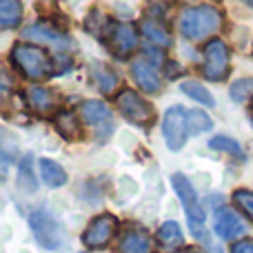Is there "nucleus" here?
Segmentation results:
<instances>
[{"instance_id": "obj_15", "label": "nucleus", "mask_w": 253, "mask_h": 253, "mask_svg": "<svg viewBox=\"0 0 253 253\" xmlns=\"http://www.w3.org/2000/svg\"><path fill=\"white\" fill-rule=\"evenodd\" d=\"M25 96H27V102H29V107L34 111H38V114H51V111L58 107V98L53 96L49 89L29 87Z\"/></svg>"}, {"instance_id": "obj_6", "label": "nucleus", "mask_w": 253, "mask_h": 253, "mask_svg": "<svg viewBox=\"0 0 253 253\" xmlns=\"http://www.w3.org/2000/svg\"><path fill=\"white\" fill-rule=\"evenodd\" d=\"M29 224H31V231H34L36 240H38V245L42 247V249L53 251L62 245V240H65L60 224H58L47 211H42V209L34 211L29 218Z\"/></svg>"}, {"instance_id": "obj_21", "label": "nucleus", "mask_w": 253, "mask_h": 253, "mask_svg": "<svg viewBox=\"0 0 253 253\" xmlns=\"http://www.w3.org/2000/svg\"><path fill=\"white\" fill-rule=\"evenodd\" d=\"M18 156V138L9 129L0 126V158L11 162Z\"/></svg>"}, {"instance_id": "obj_12", "label": "nucleus", "mask_w": 253, "mask_h": 253, "mask_svg": "<svg viewBox=\"0 0 253 253\" xmlns=\"http://www.w3.org/2000/svg\"><path fill=\"white\" fill-rule=\"evenodd\" d=\"M131 74H133L135 83L142 91L156 93L160 89V76H158V69L147 60H135L133 67H131Z\"/></svg>"}, {"instance_id": "obj_13", "label": "nucleus", "mask_w": 253, "mask_h": 253, "mask_svg": "<svg viewBox=\"0 0 253 253\" xmlns=\"http://www.w3.org/2000/svg\"><path fill=\"white\" fill-rule=\"evenodd\" d=\"M120 251L123 253H151L153 242L144 229H129L125 231L123 240H120Z\"/></svg>"}, {"instance_id": "obj_27", "label": "nucleus", "mask_w": 253, "mask_h": 253, "mask_svg": "<svg viewBox=\"0 0 253 253\" xmlns=\"http://www.w3.org/2000/svg\"><path fill=\"white\" fill-rule=\"evenodd\" d=\"M233 202L236 207L247 215V218L253 222V191H247V189H238L233 193Z\"/></svg>"}, {"instance_id": "obj_20", "label": "nucleus", "mask_w": 253, "mask_h": 253, "mask_svg": "<svg viewBox=\"0 0 253 253\" xmlns=\"http://www.w3.org/2000/svg\"><path fill=\"white\" fill-rule=\"evenodd\" d=\"M180 89H182V93H187L189 98H193V100L200 102V105H205V107H213L215 105V100H213V96L209 93V89L202 87V84L196 83V80H187V83H182L180 84Z\"/></svg>"}, {"instance_id": "obj_28", "label": "nucleus", "mask_w": 253, "mask_h": 253, "mask_svg": "<svg viewBox=\"0 0 253 253\" xmlns=\"http://www.w3.org/2000/svg\"><path fill=\"white\" fill-rule=\"evenodd\" d=\"M251 96H253V80H249V78L238 80L231 87V98L236 102H245V100H249Z\"/></svg>"}, {"instance_id": "obj_22", "label": "nucleus", "mask_w": 253, "mask_h": 253, "mask_svg": "<svg viewBox=\"0 0 253 253\" xmlns=\"http://www.w3.org/2000/svg\"><path fill=\"white\" fill-rule=\"evenodd\" d=\"M158 240L165 247H180L182 245V231H180L178 222H165L158 231Z\"/></svg>"}, {"instance_id": "obj_8", "label": "nucleus", "mask_w": 253, "mask_h": 253, "mask_svg": "<svg viewBox=\"0 0 253 253\" xmlns=\"http://www.w3.org/2000/svg\"><path fill=\"white\" fill-rule=\"evenodd\" d=\"M116 229H118V220L114 215L105 213L91 220V224L87 227V231L83 233V242L87 249H102L109 245V240L114 238Z\"/></svg>"}, {"instance_id": "obj_19", "label": "nucleus", "mask_w": 253, "mask_h": 253, "mask_svg": "<svg viewBox=\"0 0 253 253\" xmlns=\"http://www.w3.org/2000/svg\"><path fill=\"white\" fill-rule=\"evenodd\" d=\"M18 189L22 193H34L38 189V182L34 178V169H31V156H25L20 162V169H18Z\"/></svg>"}, {"instance_id": "obj_1", "label": "nucleus", "mask_w": 253, "mask_h": 253, "mask_svg": "<svg viewBox=\"0 0 253 253\" xmlns=\"http://www.w3.org/2000/svg\"><path fill=\"white\" fill-rule=\"evenodd\" d=\"M222 27V13L211 4H200V7H189L180 16V34L191 42L205 40L213 36Z\"/></svg>"}, {"instance_id": "obj_11", "label": "nucleus", "mask_w": 253, "mask_h": 253, "mask_svg": "<svg viewBox=\"0 0 253 253\" xmlns=\"http://www.w3.org/2000/svg\"><path fill=\"white\" fill-rule=\"evenodd\" d=\"M109 42H111L114 53H118V56H126L129 51H133L135 49V42H138V31H135L133 25L120 22V25H116L114 29H111Z\"/></svg>"}, {"instance_id": "obj_17", "label": "nucleus", "mask_w": 253, "mask_h": 253, "mask_svg": "<svg viewBox=\"0 0 253 253\" xmlns=\"http://www.w3.org/2000/svg\"><path fill=\"white\" fill-rule=\"evenodd\" d=\"M40 175H42L44 184H49V187H53V189H58V187H62V184H67V173H65V169H62L58 162L47 160V158H42V160H40Z\"/></svg>"}, {"instance_id": "obj_5", "label": "nucleus", "mask_w": 253, "mask_h": 253, "mask_svg": "<svg viewBox=\"0 0 253 253\" xmlns=\"http://www.w3.org/2000/svg\"><path fill=\"white\" fill-rule=\"evenodd\" d=\"M116 105H118L120 114H123L126 120H131L133 125L147 126L156 120V111H153V107L149 105L140 93H135L133 89H125V91H120Z\"/></svg>"}, {"instance_id": "obj_14", "label": "nucleus", "mask_w": 253, "mask_h": 253, "mask_svg": "<svg viewBox=\"0 0 253 253\" xmlns=\"http://www.w3.org/2000/svg\"><path fill=\"white\" fill-rule=\"evenodd\" d=\"M53 125H56L58 133H60L65 140H71V142H78V140H83V135H84L83 123H78L76 114H71V111L58 114L56 118H53Z\"/></svg>"}, {"instance_id": "obj_4", "label": "nucleus", "mask_w": 253, "mask_h": 253, "mask_svg": "<svg viewBox=\"0 0 253 253\" xmlns=\"http://www.w3.org/2000/svg\"><path fill=\"white\" fill-rule=\"evenodd\" d=\"M162 133H165L167 147L171 151H178V149L184 147L189 138V111L182 109V107H171L167 109L165 120H162Z\"/></svg>"}, {"instance_id": "obj_31", "label": "nucleus", "mask_w": 253, "mask_h": 253, "mask_svg": "<svg viewBox=\"0 0 253 253\" xmlns=\"http://www.w3.org/2000/svg\"><path fill=\"white\" fill-rule=\"evenodd\" d=\"M242 2H247V4H249V7H253V0H242Z\"/></svg>"}, {"instance_id": "obj_25", "label": "nucleus", "mask_w": 253, "mask_h": 253, "mask_svg": "<svg viewBox=\"0 0 253 253\" xmlns=\"http://www.w3.org/2000/svg\"><path fill=\"white\" fill-rule=\"evenodd\" d=\"M93 80H96L98 89L105 93H109L116 87V76L105 65H93Z\"/></svg>"}, {"instance_id": "obj_23", "label": "nucleus", "mask_w": 253, "mask_h": 253, "mask_svg": "<svg viewBox=\"0 0 253 253\" xmlns=\"http://www.w3.org/2000/svg\"><path fill=\"white\" fill-rule=\"evenodd\" d=\"M209 147L213 149V151H224V153H231V156H236V158H245L242 147L236 142V140L227 138V135H215V138H211Z\"/></svg>"}, {"instance_id": "obj_24", "label": "nucleus", "mask_w": 253, "mask_h": 253, "mask_svg": "<svg viewBox=\"0 0 253 253\" xmlns=\"http://www.w3.org/2000/svg\"><path fill=\"white\" fill-rule=\"evenodd\" d=\"M25 38H29V40H42V42H60V40H65L60 34H56L53 29H49V27H44V25L27 27V29H25Z\"/></svg>"}, {"instance_id": "obj_2", "label": "nucleus", "mask_w": 253, "mask_h": 253, "mask_svg": "<svg viewBox=\"0 0 253 253\" xmlns=\"http://www.w3.org/2000/svg\"><path fill=\"white\" fill-rule=\"evenodd\" d=\"M171 184H173L175 193H178L180 202H182L184 211H187V220L189 227H191V233L202 240L205 245H209V236H207V227H205V211L200 207V200L196 196V189L191 187L187 178L182 173H173L171 175Z\"/></svg>"}, {"instance_id": "obj_29", "label": "nucleus", "mask_w": 253, "mask_h": 253, "mask_svg": "<svg viewBox=\"0 0 253 253\" xmlns=\"http://www.w3.org/2000/svg\"><path fill=\"white\" fill-rule=\"evenodd\" d=\"M11 93H13V80L4 71H0V107H4L11 100Z\"/></svg>"}, {"instance_id": "obj_16", "label": "nucleus", "mask_w": 253, "mask_h": 253, "mask_svg": "<svg viewBox=\"0 0 253 253\" xmlns=\"http://www.w3.org/2000/svg\"><path fill=\"white\" fill-rule=\"evenodd\" d=\"M22 20L20 0H0V29H13Z\"/></svg>"}, {"instance_id": "obj_18", "label": "nucleus", "mask_w": 253, "mask_h": 253, "mask_svg": "<svg viewBox=\"0 0 253 253\" xmlns=\"http://www.w3.org/2000/svg\"><path fill=\"white\" fill-rule=\"evenodd\" d=\"M140 29H142V34L147 36L151 42H156L158 47H171V36L167 34V29L160 25V22H156V20H142Z\"/></svg>"}, {"instance_id": "obj_30", "label": "nucleus", "mask_w": 253, "mask_h": 253, "mask_svg": "<svg viewBox=\"0 0 253 253\" xmlns=\"http://www.w3.org/2000/svg\"><path fill=\"white\" fill-rule=\"evenodd\" d=\"M231 253H253V240H240L231 247Z\"/></svg>"}, {"instance_id": "obj_10", "label": "nucleus", "mask_w": 253, "mask_h": 253, "mask_svg": "<svg viewBox=\"0 0 253 253\" xmlns=\"http://www.w3.org/2000/svg\"><path fill=\"white\" fill-rule=\"evenodd\" d=\"M213 229L222 240H233V238H238V236L245 233V224H242V220L236 215V211L227 209V207L215 211Z\"/></svg>"}, {"instance_id": "obj_7", "label": "nucleus", "mask_w": 253, "mask_h": 253, "mask_svg": "<svg viewBox=\"0 0 253 253\" xmlns=\"http://www.w3.org/2000/svg\"><path fill=\"white\" fill-rule=\"evenodd\" d=\"M229 47L222 40H211L205 47V78L220 83L229 76Z\"/></svg>"}, {"instance_id": "obj_3", "label": "nucleus", "mask_w": 253, "mask_h": 253, "mask_svg": "<svg viewBox=\"0 0 253 253\" xmlns=\"http://www.w3.org/2000/svg\"><path fill=\"white\" fill-rule=\"evenodd\" d=\"M11 62L31 80H40L51 74V60L44 49L34 44H16L11 51Z\"/></svg>"}, {"instance_id": "obj_26", "label": "nucleus", "mask_w": 253, "mask_h": 253, "mask_svg": "<svg viewBox=\"0 0 253 253\" xmlns=\"http://www.w3.org/2000/svg\"><path fill=\"white\" fill-rule=\"evenodd\" d=\"M211 126H213V123H211V118L205 111H200V109L189 111V131H191V133H205Z\"/></svg>"}, {"instance_id": "obj_32", "label": "nucleus", "mask_w": 253, "mask_h": 253, "mask_svg": "<svg viewBox=\"0 0 253 253\" xmlns=\"http://www.w3.org/2000/svg\"><path fill=\"white\" fill-rule=\"evenodd\" d=\"M180 253H198V251H180Z\"/></svg>"}, {"instance_id": "obj_9", "label": "nucleus", "mask_w": 253, "mask_h": 253, "mask_svg": "<svg viewBox=\"0 0 253 253\" xmlns=\"http://www.w3.org/2000/svg\"><path fill=\"white\" fill-rule=\"evenodd\" d=\"M80 114L96 129V135L100 140L111 135V131H114V118H111V111L107 105H102V102H98V100H87L80 107Z\"/></svg>"}]
</instances>
